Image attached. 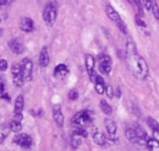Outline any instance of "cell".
I'll return each instance as SVG.
<instances>
[{
    "label": "cell",
    "mask_w": 159,
    "mask_h": 151,
    "mask_svg": "<svg viewBox=\"0 0 159 151\" xmlns=\"http://www.w3.org/2000/svg\"><path fill=\"white\" fill-rule=\"evenodd\" d=\"M147 124H148V127L151 128V130L153 132V135H154V138L159 140V123L154 119V118H152V117H148L147 118Z\"/></svg>",
    "instance_id": "20"
},
{
    "label": "cell",
    "mask_w": 159,
    "mask_h": 151,
    "mask_svg": "<svg viewBox=\"0 0 159 151\" xmlns=\"http://www.w3.org/2000/svg\"><path fill=\"white\" fill-rule=\"evenodd\" d=\"M115 90H116L115 97H116V98H120V97H121V89H120V87H118V89H115Z\"/></svg>",
    "instance_id": "36"
},
{
    "label": "cell",
    "mask_w": 159,
    "mask_h": 151,
    "mask_svg": "<svg viewBox=\"0 0 159 151\" xmlns=\"http://www.w3.org/2000/svg\"><path fill=\"white\" fill-rule=\"evenodd\" d=\"M77 98H79V92H77V90L72 89V90L69 91V100H70V101H76Z\"/></svg>",
    "instance_id": "31"
},
{
    "label": "cell",
    "mask_w": 159,
    "mask_h": 151,
    "mask_svg": "<svg viewBox=\"0 0 159 151\" xmlns=\"http://www.w3.org/2000/svg\"><path fill=\"white\" fill-rule=\"evenodd\" d=\"M105 129H107V133H108V138L113 141V140H116V133H118V125L116 123L110 119V118H107L105 119Z\"/></svg>",
    "instance_id": "13"
},
{
    "label": "cell",
    "mask_w": 159,
    "mask_h": 151,
    "mask_svg": "<svg viewBox=\"0 0 159 151\" xmlns=\"http://www.w3.org/2000/svg\"><path fill=\"white\" fill-rule=\"evenodd\" d=\"M146 148L148 151H159V140H157L154 136L153 138L148 136L147 143H146Z\"/></svg>",
    "instance_id": "21"
},
{
    "label": "cell",
    "mask_w": 159,
    "mask_h": 151,
    "mask_svg": "<svg viewBox=\"0 0 159 151\" xmlns=\"http://www.w3.org/2000/svg\"><path fill=\"white\" fill-rule=\"evenodd\" d=\"M126 60L130 70L139 80H146L149 75V66L147 61L137 52V47L134 41L129 39L126 43Z\"/></svg>",
    "instance_id": "1"
},
{
    "label": "cell",
    "mask_w": 159,
    "mask_h": 151,
    "mask_svg": "<svg viewBox=\"0 0 159 151\" xmlns=\"http://www.w3.org/2000/svg\"><path fill=\"white\" fill-rule=\"evenodd\" d=\"M125 136L127 138V140L131 143V144H137L139 145V139H137V135L134 128H127L125 130Z\"/></svg>",
    "instance_id": "22"
},
{
    "label": "cell",
    "mask_w": 159,
    "mask_h": 151,
    "mask_svg": "<svg viewBox=\"0 0 159 151\" xmlns=\"http://www.w3.org/2000/svg\"><path fill=\"white\" fill-rule=\"evenodd\" d=\"M39 65L42 68H47L50 63V57H49V51H48V47L44 46L42 49H40L39 53Z\"/></svg>",
    "instance_id": "17"
},
{
    "label": "cell",
    "mask_w": 159,
    "mask_h": 151,
    "mask_svg": "<svg viewBox=\"0 0 159 151\" xmlns=\"http://www.w3.org/2000/svg\"><path fill=\"white\" fill-rule=\"evenodd\" d=\"M19 26H20L21 31H23L26 33H30V32H32L34 30V22L31 17H22L20 20Z\"/></svg>",
    "instance_id": "14"
},
{
    "label": "cell",
    "mask_w": 159,
    "mask_h": 151,
    "mask_svg": "<svg viewBox=\"0 0 159 151\" xmlns=\"http://www.w3.org/2000/svg\"><path fill=\"white\" fill-rule=\"evenodd\" d=\"M84 64H86V70H87V73H88V76H89V79H91V81L93 82L94 81V79H96V59L94 57L92 56V54H86V57H84Z\"/></svg>",
    "instance_id": "9"
},
{
    "label": "cell",
    "mask_w": 159,
    "mask_h": 151,
    "mask_svg": "<svg viewBox=\"0 0 159 151\" xmlns=\"http://www.w3.org/2000/svg\"><path fill=\"white\" fill-rule=\"evenodd\" d=\"M53 74H54V76H55L57 79H64L65 76L69 74V68H67L65 64H59V65L55 66Z\"/></svg>",
    "instance_id": "19"
},
{
    "label": "cell",
    "mask_w": 159,
    "mask_h": 151,
    "mask_svg": "<svg viewBox=\"0 0 159 151\" xmlns=\"http://www.w3.org/2000/svg\"><path fill=\"white\" fill-rule=\"evenodd\" d=\"M21 69H22V74L25 77V81H31L32 76H33V63L30 58H25L21 61Z\"/></svg>",
    "instance_id": "6"
},
{
    "label": "cell",
    "mask_w": 159,
    "mask_h": 151,
    "mask_svg": "<svg viewBox=\"0 0 159 151\" xmlns=\"http://www.w3.org/2000/svg\"><path fill=\"white\" fill-rule=\"evenodd\" d=\"M0 22H1V17H0Z\"/></svg>",
    "instance_id": "39"
},
{
    "label": "cell",
    "mask_w": 159,
    "mask_h": 151,
    "mask_svg": "<svg viewBox=\"0 0 159 151\" xmlns=\"http://www.w3.org/2000/svg\"><path fill=\"white\" fill-rule=\"evenodd\" d=\"M72 134H74V135H77V136H81L82 139L88 136V133L86 130V128H81V127H74Z\"/></svg>",
    "instance_id": "26"
},
{
    "label": "cell",
    "mask_w": 159,
    "mask_h": 151,
    "mask_svg": "<svg viewBox=\"0 0 159 151\" xmlns=\"http://www.w3.org/2000/svg\"><path fill=\"white\" fill-rule=\"evenodd\" d=\"M99 106H100L102 112L105 114V115H110V114L113 113V108H111V106H110L105 100H102V101H100Z\"/></svg>",
    "instance_id": "23"
},
{
    "label": "cell",
    "mask_w": 159,
    "mask_h": 151,
    "mask_svg": "<svg viewBox=\"0 0 159 151\" xmlns=\"http://www.w3.org/2000/svg\"><path fill=\"white\" fill-rule=\"evenodd\" d=\"M14 144L19 145L22 149H30L33 145V140L28 134H17L14 138Z\"/></svg>",
    "instance_id": "8"
},
{
    "label": "cell",
    "mask_w": 159,
    "mask_h": 151,
    "mask_svg": "<svg viewBox=\"0 0 159 151\" xmlns=\"http://www.w3.org/2000/svg\"><path fill=\"white\" fill-rule=\"evenodd\" d=\"M115 89H113L110 85H107L105 86V94H107V96L109 97V98H113L114 96H115V91H114Z\"/></svg>",
    "instance_id": "30"
},
{
    "label": "cell",
    "mask_w": 159,
    "mask_h": 151,
    "mask_svg": "<svg viewBox=\"0 0 159 151\" xmlns=\"http://www.w3.org/2000/svg\"><path fill=\"white\" fill-rule=\"evenodd\" d=\"M53 118H54V122L55 124L59 127V128H62L64 127V114L61 112V107L59 105H55L53 107Z\"/></svg>",
    "instance_id": "15"
},
{
    "label": "cell",
    "mask_w": 159,
    "mask_h": 151,
    "mask_svg": "<svg viewBox=\"0 0 159 151\" xmlns=\"http://www.w3.org/2000/svg\"><path fill=\"white\" fill-rule=\"evenodd\" d=\"M92 138H93V141L97 144V145H99L102 148H105V146H108L109 145V138H107L105 136V134L104 133H102L100 130H98L97 128H93V132H92ZM111 141V140H110Z\"/></svg>",
    "instance_id": "10"
},
{
    "label": "cell",
    "mask_w": 159,
    "mask_h": 151,
    "mask_svg": "<svg viewBox=\"0 0 159 151\" xmlns=\"http://www.w3.org/2000/svg\"><path fill=\"white\" fill-rule=\"evenodd\" d=\"M1 97H2V98H5L7 102H10V97H9V95H2Z\"/></svg>",
    "instance_id": "37"
},
{
    "label": "cell",
    "mask_w": 159,
    "mask_h": 151,
    "mask_svg": "<svg viewBox=\"0 0 159 151\" xmlns=\"http://www.w3.org/2000/svg\"><path fill=\"white\" fill-rule=\"evenodd\" d=\"M93 84H94V89H96V92L98 95H103L105 94V81H104V79L102 77V76L97 75L96 76V79H94V81H93Z\"/></svg>",
    "instance_id": "18"
},
{
    "label": "cell",
    "mask_w": 159,
    "mask_h": 151,
    "mask_svg": "<svg viewBox=\"0 0 159 151\" xmlns=\"http://www.w3.org/2000/svg\"><path fill=\"white\" fill-rule=\"evenodd\" d=\"M135 22L139 25V27H142V28H146V27H147V23H146V21L143 20V16H141L139 14L135 15Z\"/></svg>",
    "instance_id": "29"
},
{
    "label": "cell",
    "mask_w": 159,
    "mask_h": 151,
    "mask_svg": "<svg viewBox=\"0 0 159 151\" xmlns=\"http://www.w3.org/2000/svg\"><path fill=\"white\" fill-rule=\"evenodd\" d=\"M14 1H15V0H0V7L6 6V5H9V4L14 2Z\"/></svg>",
    "instance_id": "34"
},
{
    "label": "cell",
    "mask_w": 159,
    "mask_h": 151,
    "mask_svg": "<svg viewBox=\"0 0 159 151\" xmlns=\"http://www.w3.org/2000/svg\"><path fill=\"white\" fill-rule=\"evenodd\" d=\"M23 107H25V98L22 95H19L15 100V110H14V119L16 120H22L23 119Z\"/></svg>",
    "instance_id": "11"
},
{
    "label": "cell",
    "mask_w": 159,
    "mask_h": 151,
    "mask_svg": "<svg viewBox=\"0 0 159 151\" xmlns=\"http://www.w3.org/2000/svg\"><path fill=\"white\" fill-rule=\"evenodd\" d=\"M7 66H9L7 61H6L5 59H1V60H0V71H6Z\"/></svg>",
    "instance_id": "32"
},
{
    "label": "cell",
    "mask_w": 159,
    "mask_h": 151,
    "mask_svg": "<svg viewBox=\"0 0 159 151\" xmlns=\"http://www.w3.org/2000/svg\"><path fill=\"white\" fill-rule=\"evenodd\" d=\"M10 132H11V130H10L9 125H6V124H1V125H0V143L5 141V139L9 136Z\"/></svg>",
    "instance_id": "24"
},
{
    "label": "cell",
    "mask_w": 159,
    "mask_h": 151,
    "mask_svg": "<svg viewBox=\"0 0 159 151\" xmlns=\"http://www.w3.org/2000/svg\"><path fill=\"white\" fill-rule=\"evenodd\" d=\"M9 128L10 130L14 133H20L22 129V124H21L20 120H16V119H12L10 123H9Z\"/></svg>",
    "instance_id": "25"
},
{
    "label": "cell",
    "mask_w": 159,
    "mask_h": 151,
    "mask_svg": "<svg viewBox=\"0 0 159 151\" xmlns=\"http://www.w3.org/2000/svg\"><path fill=\"white\" fill-rule=\"evenodd\" d=\"M58 17V6L54 1H48L43 9V20L48 26H53Z\"/></svg>",
    "instance_id": "3"
},
{
    "label": "cell",
    "mask_w": 159,
    "mask_h": 151,
    "mask_svg": "<svg viewBox=\"0 0 159 151\" xmlns=\"http://www.w3.org/2000/svg\"><path fill=\"white\" fill-rule=\"evenodd\" d=\"M151 12H152V15L154 16V19L159 21V6H158V2H157L156 0H153V2H152Z\"/></svg>",
    "instance_id": "28"
},
{
    "label": "cell",
    "mask_w": 159,
    "mask_h": 151,
    "mask_svg": "<svg viewBox=\"0 0 159 151\" xmlns=\"http://www.w3.org/2000/svg\"><path fill=\"white\" fill-rule=\"evenodd\" d=\"M70 143H71V148H72V149H77V148H80V145H81V143H82V138L72 134Z\"/></svg>",
    "instance_id": "27"
},
{
    "label": "cell",
    "mask_w": 159,
    "mask_h": 151,
    "mask_svg": "<svg viewBox=\"0 0 159 151\" xmlns=\"http://www.w3.org/2000/svg\"><path fill=\"white\" fill-rule=\"evenodd\" d=\"M11 75H12V80H14V84L21 87L25 85V77L22 74V69H21V64H12V68H11Z\"/></svg>",
    "instance_id": "7"
},
{
    "label": "cell",
    "mask_w": 159,
    "mask_h": 151,
    "mask_svg": "<svg viewBox=\"0 0 159 151\" xmlns=\"http://www.w3.org/2000/svg\"><path fill=\"white\" fill-rule=\"evenodd\" d=\"M134 129H135L136 135H137V139H139V145L146 146V143H147V139H148V134H147L146 130H144L141 125H139V124H136V125L134 127Z\"/></svg>",
    "instance_id": "16"
},
{
    "label": "cell",
    "mask_w": 159,
    "mask_h": 151,
    "mask_svg": "<svg viewBox=\"0 0 159 151\" xmlns=\"http://www.w3.org/2000/svg\"><path fill=\"white\" fill-rule=\"evenodd\" d=\"M98 61H99L98 68H99L100 73L104 74V75H109L110 71H111V64H113L111 58L108 54H100L98 57Z\"/></svg>",
    "instance_id": "5"
},
{
    "label": "cell",
    "mask_w": 159,
    "mask_h": 151,
    "mask_svg": "<svg viewBox=\"0 0 159 151\" xmlns=\"http://www.w3.org/2000/svg\"><path fill=\"white\" fill-rule=\"evenodd\" d=\"M105 14H107V16H108L109 19L115 23V26L119 28L121 33H124V35L127 33V26H126L125 22L122 21V19H121V16H120L119 12H118L111 5H109V4L105 5Z\"/></svg>",
    "instance_id": "4"
},
{
    "label": "cell",
    "mask_w": 159,
    "mask_h": 151,
    "mask_svg": "<svg viewBox=\"0 0 159 151\" xmlns=\"http://www.w3.org/2000/svg\"><path fill=\"white\" fill-rule=\"evenodd\" d=\"M4 91H5V82L1 80V82H0V94H4Z\"/></svg>",
    "instance_id": "35"
},
{
    "label": "cell",
    "mask_w": 159,
    "mask_h": 151,
    "mask_svg": "<svg viewBox=\"0 0 159 151\" xmlns=\"http://www.w3.org/2000/svg\"><path fill=\"white\" fill-rule=\"evenodd\" d=\"M0 82H1V77H0Z\"/></svg>",
    "instance_id": "38"
},
{
    "label": "cell",
    "mask_w": 159,
    "mask_h": 151,
    "mask_svg": "<svg viewBox=\"0 0 159 151\" xmlns=\"http://www.w3.org/2000/svg\"><path fill=\"white\" fill-rule=\"evenodd\" d=\"M7 44H9V48L11 49V52H12L14 54H17V56H19V54H22L23 51H25V46H23L22 41L17 37L10 38L9 42H7Z\"/></svg>",
    "instance_id": "12"
},
{
    "label": "cell",
    "mask_w": 159,
    "mask_h": 151,
    "mask_svg": "<svg viewBox=\"0 0 159 151\" xmlns=\"http://www.w3.org/2000/svg\"><path fill=\"white\" fill-rule=\"evenodd\" d=\"M142 1V4H143V7L146 9V10H151V6H152V2H153V0H141Z\"/></svg>",
    "instance_id": "33"
},
{
    "label": "cell",
    "mask_w": 159,
    "mask_h": 151,
    "mask_svg": "<svg viewBox=\"0 0 159 151\" xmlns=\"http://www.w3.org/2000/svg\"><path fill=\"white\" fill-rule=\"evenodd\" d=\"M93 122V113L89 110H83L75 114L71 119V123L74 127H81V128H87L91 125Z\"/></svg>",
    "instance_id": "2"
}]
</instances>
